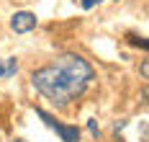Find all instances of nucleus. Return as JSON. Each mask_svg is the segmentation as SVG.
<instances>
[{"label":"nucleus","mask_w":149,"mask_h":142,"mask_svg":"<svg viewBox=\"0 0 149 142\" xmlns=\"http://www.w3.org/2000/svg\"><path fill=\"white\" fill-rule=\"evenodd\" d=\"M103 0H80V5L85 8V11H90V8H95V5H100Z\"/></svg>","instance_id":"0eeeda50"},{"label":"nucleus","mask_w":149,"mask_h":142,"mask_svg":"<svg viewBox=\"0 0 149 142\" xmlns=\"http://www.w3.org/2000/svg\"><path fill=\"white\" fill-rule=\"evenodd\" d=\"M90 80H93V67L88 65L85 57L74 52L59 54L54 62L33 70L31 75L33 88L57 106H67L77 96H82Z\"/></svg>","instance_id":"f257e3e1"},{"label":"nucleus","mask_w":149,"mask_h":142,"mask_svg":"<svg viewBox=\"0 0 149 142\" xmlns=\"http://www.w3.org/2000/svg\"><path fill=\"white\" fill-rule=\"evenodd\" d=\"M126 39H129V44H134V47H141V49H147V39L144 36H139V34H126Z\"/></svg>","instance_id":"20e7f679"},{"label":"nucleus","mask_w":149,"mask_h":142,"mask_svg":"<svg viewBox=\"0 0 149 142\" xmlns=\"http://www.w3.org/2000/svg\"><path fill=\"white\" fill-rule=\"evenodd\" d=\"M10 142H26V140H21V137H15V140H10Z\"/></svg>","instance_id":"9d476101"},{"label":"nucleus","mask_w":149,"mask_h":142,"mask_svg":"<svg viewBox=\"0 0 149 142\" xmlns=\"http://www.w3.org/2000/svg\"><path fill=\"white\" fill-rule=\"evenodd\" d=\"M116 3H118V0H116Z\"/></svg>","instance_id":"9b49d317"},{"label":"nucleus","mask_w":149,"mask_h":142,"mask_svg":"<svg viewBox=\"0 0 149 142\" xmlns=\"http://www.w3.org/2000/svg\"><path fill=\"white\" fill-rule=\"evenodd\" d=\"M141 75H144V78L149 75V65H147V62H141Z\"/></svg>","instance_id":"6e6552de"},{"label":"nucleus","mask_w":149,"mask_h":142,"mask_svg":"<svg viewBox=\"0 0 149 142\" xmlns=\"http://www.w3.org/2000/svg\"><path fill=\"white\" fill-rule=\"evenodd\" d=\"M0 78H5V65H3V60H0Z\"/></svg>","instance_id":"1a4fd4ad"},{"label":"nucleus","mask_w":149,"mask_h":142,"mask_svg":"<svg viewBox=\"0 0 149 142\" xmlns=\"http://www.w3.org/2000/svg\"><path fill=\"white\" fill-rule=\"evenodd\" d=\"M36 116L44 119V124L49 127V129H54V132L62 137V142H80V129H77V127H70V124L57 122V119H54L49 111H44V109H36Z\"/></svg>","instance_id":"f03ea898"},{"label":"nucleus","mask_w":149,"mask_h":142,"mask_svg":"<svg viewBox=\"0 0 149 142\" xmlns=\"http://www.w3.org/2000/svg\"><path fill=\"white\" fill-rule=\"evenodd\" d=\"M88 129H90V134H93L95 140L100 137V129H98V122H95V119H90V122H88Z\"/></svg>","instance_id":"423d86ee"},{"label":"nucleus","mask_w":149,"mask_h":142,"mask_svg":"<svg viewBox=\"0 0 149 142\" xmlns=\"http://www.w3.org/2000/svg\"><path fill=\"white\" fill-rule=\"evenodd\" d=\"M10 29L15 34H29L36 29V13H31V11H18L10 16Z\"/></svg>","instance_id":"7ed1b4c3"},{"label":"nucleus","mask_w":149,"mask_h":142,"mask_svg":"<svg viewBox=\"0 0 149 142\" xmlns=\"http://www.w3.org/2000/svg\"><path fill=\"white\" fill-rule=\"evenodd\" d=\"M15 70H18V62H15V57H8V65H5V78H13Z\"/></svg>","instance_id":"39448f33"}]
</instances>
